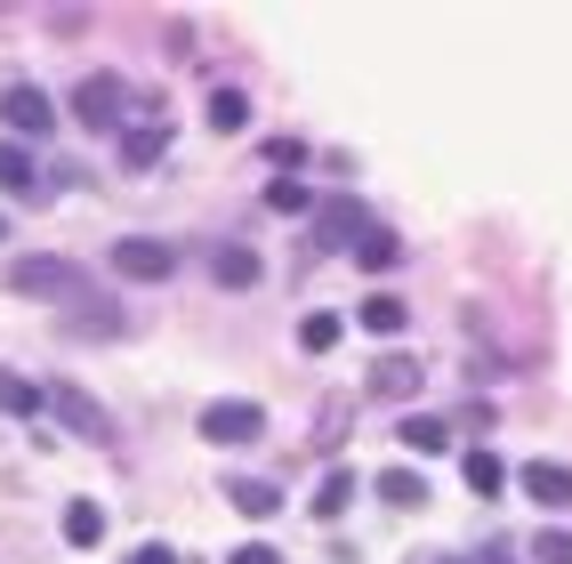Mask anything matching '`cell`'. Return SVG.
<instances>
[{"label": "cell", "mask_w": 572, "mask_h": 564, "mask_svg": "<svg viewBox=\"0 0 572 564\" xmlns=\"http://www.w3.org/2000/svg\"><path fill=\"white\" fill-rule=\"evenodd\" d=\"M525 492H532V508H572V468L532 459V468H525Z\"/></svg>", "instance_id": "obj_7"}, {"label": "cell", "mask_w": 572, "mask_h": 564, "mask_svg": "<svg viewBox=\"0 0 572 564\" xmlns=\"http://www.w3.org/2000/svg\"><path fill=\"white\" fill-rule=\"evenodd\" d=\"M379 500H387V508H420V500H428L420 468H387V476H379Z\"/></svg>", "instance_id": "obj_19"}, {"label": "cell", "mask_w": 572, "mask_h": 564, "mask_svg": "<svg viewBox=\"0 0 572 564\" xmlns=\"http://www.w3.org/2000/svg\"><path fill=\"white\" fill-rule=\"evenodd\" d=\"M267 210H274V218H306V210H315V194H306V186H299V177H274V194H267Z\"/></svg>", "instance_id": "obj_23"}, {"label": "cell", "mask_w": 572, "mask_h": 564, "mask_svg": "<svg viewBox=\"0 0 572 564\" xmlns=\"http://www.w3.org/2000/svg\"><path fill=\"white\" fill-rule=\"evenodd\" d=\"M114 274H121V282H162V274H170V242H153V235L114 242Z\"/></svg>", "instance_id": "obj_5"}, {"label": "cell", "mask_w": 572, "mask_h": 564, "mask_svg": "<svg viewBox=\"0 0 572 564\" xmlns=\"http://www.w3.org/2000/svg\"><path fill=\"white\" fill-rule=\"evenodd\" d=\"M73 121H82V130H121V82L114 73H89V82L73 89Z\"/></svg>", "instance_id": "obj_4"}, {"label": "cell", "mask_w": 572, "mask_h": 564, "mask_svg": "<svg viewBox=\"0 0 572 564\" xmlns=\"http://www.w3.org/2000/svg\"><path fill=\"white\" fill-rule=\"evenodd\" d=\"M339 330H347V315H306L299 323V347L306 355H331V347H339Z\"/></svg>", "instance_id": "obj_21"}, {"label": "cell", "mask_w": 572, "mask_h": 564, "mask_svg": "<svg viewBox=\"0 0 572 564\" xmlns=\"http://www.w3.org/2000/svg\"><path fill=\"white\" fill-rule=\"evenodd\" d=\"M355 323L371 330V339H396L411 315H403V299H396V291H379V299H363V315H355Z\"/></svg>", "instance_id": "obj_14"}, {"label": "cell", "mask_w": 572, "mask_h": 564, "mask_svg": "<svg viewBox=\"0 0 572 564\" xmlns=\"http://www.w3.org/2000/svg\"><path fill=\"white\" fill-rule=\"evenodd\" d=\"M73 330H97V339H121V306L114 299H73Z\"/></svg>", "instance_id": "obj_13"}, {"label": "cell", "mask_w": 572, "mask_h": 564, "mask_svg": "<svg viewBox=\"0 0 572 564\" xmlns=\"http://www.w3.org/2000/svg\"><path fill=\"white\" fill-rule=\"evenodd\" d=\"M258 274H267V267H258V250H242V242L211 250V282H226V291H250Z\"/></svg>", "instance_id": "obj_9"}, {"label": "cell", "mask_w": 572, "mask_h": 564, "mask_svg": "<svg viewBox=\"0 0 572 564\" xmlns=\"http://www.w3.org/2000/svg\"><path fill=\"white\" fill-rule=\"evenodd\" d=\"M371 388H379V395H411V388H420V355H379V364H371Z\"/></svg>", "instance_id": "obj_12"}, {"label": "cell", "mask_w": 572, "mask_h": 564, "mask_svg": "<svg viewBox=\"0 0 572 564\" xmlns=\"http://www.w3.org/2000/svg\"><path fill=\"white\" fill-rule=\"evenodd\" d=\"M65 541H73V549H97V541H106V508H97V500H73V508H65Z\"/></svg>", "instance_id": "obj_15"}, {"label": "cell", "mask_w": 572, "mask_h": 564, "mask_svg": "<svg viewBox=\"0 0 572 564\" xmlns=\"http://www.w3.org/2000/svg\"><path fill=\"white\" fill-rule=\"evenodd\" d=\"M355 267H371V274L403 267V235H387V226H363V242H355Z\"/></svg>", "instance_id": "obj_11"}, {"label": "cell", "mask_w": 572, "mask_h": 564, "mask_svg": "<svg viewBox=\"0 0 572 564\" xmlns=\"http://www.w3.org/2000/svg\"><path fill=\"white\" fill-rule=\"evenodd\" d=\"M48 412H57L73 435H106V412H97L89 395H73V388H48Z\"/></svg>", "instance_id": "obj_10"}, {"label": "cell", "mask_w": 572, "mask_h": 564, "mask_svg": "<svg viewBox=\"0 0 572 564\" xmlns=\"http://www.w3.org/2000/svg\"><path fill=\"white\" fill-rule=\"evenodd\" d=\"M347 500H355V476H347V468H331V476L315 484V517H347Z\"/></svg>", "instance_id": "obj_20"}, {"label": "cell", "mask_w": 572, "mask_h": 564, "mask_svg": "<svg viewBox=\"0 0 572 564\" xmlns=\"http://www.w3.org/2000/svg\"><path fill=\"white\" fill-rule=\"evenodd\" d=\"M226 564H282V549H267V541H250V549H234Z\"/></svg>", "instance_id": "obj_27"}, {"label": "cell", "mask_w": 572, "mask_h": 564, "mask_svg": "<svg viewBox=\"0 0 572 564\" xmlns=\"http://www.w3.org/2000/svg\"><path fill=\"white\" fill-rule=\"evenodd\" d=\"M0 121L24 130V138H48V130H57V106H48L33 82H9V89H0Z\"/></svg>", "instance_id": "obj_3"}, {"label": "cell", "mask_w": 572, "mask_h": 564, "mask_svg": "<svg viewBox=\"0 0 572 564\" xmlns=\"http://www.w3.org/2000/svg\"><path fill=\"white\" fill-rule=\"evenodd\" d=\"M0 186H9V194H41V170H33V153H24L17 138L0 145Z\"/></svg>", "instance_id": "obj_16"}, {"label": "cell", "mask_w": 572, "mask_h": 564, "mask_svg": "<svg viewBox=\"0 0 572 564\" xmlns=\"http://www.w3.org/2000/svg\"><path fill=\"white\" fill-rule=\"evenodd\" d=\"M41 403H48V388H33V379H24V371H0V412H17V420H33V412H41Z\"/></svg>", "instance_id": "obj_17"}, {"label": "cell", "mask_w": 572, "mask_h": 564, "mask_svg": "<svg viewBox=\"0 0 572 564\" xmlns=\"http://www.w3.org/2000/svg\"><path fill=\"white\" fill-rule=\"evenodd\" d=\"M218 492L242 508V517H274V508H282V484H267V476H226Z\"/></svg>", "instance_id": "obj_8"}, {"label": "cell", "mask_w": 572, "mask_h": 564, "mask_svg": "<svg viewBox=\"0 0 572 564\" xmlns=\"http://www.w3.org/2000/svg\"><path fill=\"white\" fill-rule=\"evenodd\" d=\"M452 444V427L435 420V412H420V420H403V452H444Z\"/></svg>", "instance_id": "obj_22"}, {"label": "cell", "mask_w": 572, "mask_h": 564, "mask_svg": "<svg viewBox=\"0 0 572 564\" xmlns=\"http://www.w3.org/2000/svg\"><path fill=\"white\" fill-rule=\"evenodd\" d=\"M9 282L24 299H82V267H73V259H17Z\"/></svg>", "instance_id": "obj_1"}, {"label": "cell", "mask_w": 572, "mask_h": 564, "mask_svg": "<svg viewBox=\"0 0 572 564\" xmlns=\"http://www.w3.org/2000/svg\"><path fill=\"white\" fill-rule=\"evenodd\" d=\"M0 235H9V218H0Z\"/></svg>", "instance_id": "obj_29"}, {"label": "cell", "mask_w": 572, "mask_h": 564, "mask_svg": "<svg viewBox=\"0 0 572 564\" xmlns=\"http://www.w3.org/2000/svg\"><path fill=\"white\" fill-rule=\"evenodd\" d=\"M355 226H363V202L347 194V202H331V210H323V235L331 242H339V235H355Z\"/></svg>", "instance_id": "obj_25"}, {"label": "cell", "mask_w": 572, "mask_h": 564, "mask_svg": "<svg viewBox=\"0 0 572 564\" xmlns=\"http://www.w3.org/2000/svg\"><path fill=\"white\" fill-rule=\"evenodd\" d=\"M532 556H540V564H572V532H557V524H549V532L532 541Z\"/></svg>", "instance_id": "obj_26"}, {"label": "cell", "mask_w": 572, "mask_h": 564, "mask_svg": "<svg viewBox=\"0 0 572 564\" xmlns=\"http://www.w3.org/2000/svg\"><path fill=\"white\" fill-rule=\"evenodd\" d=\"M162 145H170V121H162V113H153V121H129V138H121V170L162 162Z\"/></svg>", "instance_id": "obj_6"}, {"label": "cell", "mask_w": 572, "mask_h": 564, "mask_svg": "<svg viewBox=\"0 0 572 564\" xmlns=\"http://www.w3.org/2000/svg\"><path fill=\"white\" fill-rule=\"evenodd\" d=\"M202 435H211V444H258V435H267V412H258L250 395H226V403L202 412Z\"/></svg>", "instance_id": "obj_2"}, {"label": "cell", "mask_w": 572, "mask_h": 564, "mask_svg": "<svg viewBox=\"0 0 572 564\" xmlns=\"http://www.w3.org/2000/svg\"><path fill=\"white\" fill-rule=\"evenodd\" d=\"M460 476H467V492H476V500H492V492L508 484V468H500L492 452H467V459H460Z\"/></svg>", "instance_id": "obj_18"}, {"label": "cell", "mask_w": 572, "mask_h": 564, "mask_svg": "<svg viewBox=\"0 0 572 564\" xmlns=\"http://www.w3.org/2000/svg\"><path fill=\"white\" fill-rule=\"evenodd\" d=\"M129 564H177V556H170L162 541H145V549H138V556H129Z\"/></svg>", "instance_id": "obj_28"}, {"label": "cell", "mask_w": 572, "mask_h": 564, "mask_svg": "<svg viewBox=\"0 0 572 564\" xmlns=\"http://www.w3.org/2000/svg\"><path fill=\"white\" fill-rule=\"evenodd\" d=\"M250 121V97L242 89H211V130H242Z\"/></svg>", "instance_id": "obj_24"}]
</instances>
